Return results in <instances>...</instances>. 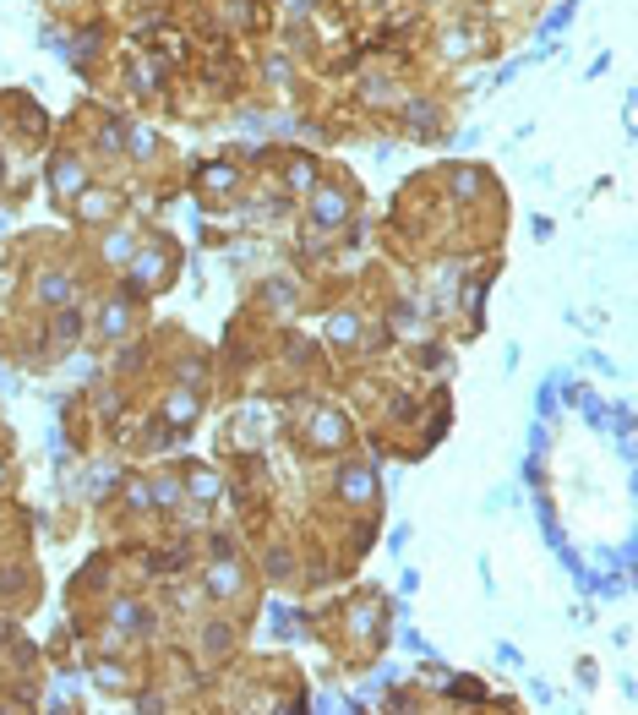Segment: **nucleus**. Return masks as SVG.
Segmentation results:
<instances>
[{"label":"nucleus","mask_w":638,"mask_h":715,"mask_svg":"<svg viewBox=\"0 0 638 715\" xmlns=\"http://www.w3.org/2000/svg\"><path fill=\"white\" fill-rule=\"evenodd\" d=\"M289 186H300V192L311 186V164H306V159H300V164H295V169H289Z\"/></svg>","instance_id":"11"},{"label":"nucleus","mask_w":638,"mask_h":715,"mask_svg":"<svg viewBox=\"0 0 638 715\" xmlns=\"http://www.w3.org/2000/svg\"><path fill=\"white\" fill-rule=\"evenodd\" d=\"M120 328H126V312H120V306H109V312H104V333H109V339H115V333H120Z\"/></svg>","instance_id":"9"},{"label":"nucleus","mask_w":638,"mask_h":715,"mask_svg":"<svg viewBox=\"0 0 638 715\" xmlns=\"http://www.w3.org/2000/svg\"><path fill=\"white\" fill-rule=\"evenodd\" d=\"M71 290H77V284H71L65 273H44V279H38V300H44V306H55V312L71 306Z\"/></svg>","instance_id":"2"},{"label":"nucleus","mask_w":638,"mask_h":715,"mask_svg":"<svg viewBox=\"0 0 638 715\" xmlns=\"http://www.w3.org/2000/svg\"><path fill=\"white\" fill-rule=\"evenodd\" d=\"M202 650H229V628H224V622H213V628L202 633Z\"/></svg>","instance_id":"8"},{"label":"nucleus","mask_w":638,"mask_h":715,"mask_svg":"<svg viewBox=\"0 0 638 715\" xmlns=\"http://www.w3.org/2000/svg\"><path fill=\"white\" fill-rule=\"evenodd\" d=\"M104 257H109V262H131V235H104Z\"/></svg>","instance_id":"5"},{"label":"nucleus","mask_w":638,"mask_h":715,"mask_svg":"<svg viewBox=\"0 0 638 715\" xmlns=\"http://www.w3.org/2000/svg\"><path fill=\"white\" fill-rule=\"evenodd\" d=\"M333 339H355V317H333Z\"/></svg>","instance_id":"12"},{"label":"nucleus","mask_w":638,"mask_h":715,"mask_svg":"<svg viewBox=\"0 0 638 715\" xmlns=\"http://www.w3.org/2000/svg\"><path fill=\"white\" fill-rule=\"evenodd\" d=\"M317 443H344V421L322 415V421H317Z\"/></svg>","instance_id":"7"},{"label":"nucleus","mask_w":638,"mask_h":715,"mask_svg":"<svg viewBox=\"0 0 638 715\" xmlns=\"http://www.w3.org/2000/svg\"><path fill=\"white\" fill-rule=\"evenodd\" d=\"M169 415H175V421H192V415H196V399H192L186 388L169 393Z\"/></svg>","instance_id":"6"},{"label":"nucleus","mask_w":638,"mask_h":715,"mask_svg":"<svg viewBox=\"0 0 638 715\" xmlns=\"http://www.w3.org/2000/svg\"><path fill=\"white\" fill-rule=\"evenodd\" d=\"M0 475H6V464H0Z\"/></svg>","instance_id":"13"},{"label":"nucleus","mask_w":638,"mask_h":715,"mask_svg":"<svg viewBox=\"0 0 638 715\" xmlns=\"http://www.w3.org/2000/svg\"><path fill=\"white\" fill-rule=\"evenodd\" d=\"M153 497H159V502H180V486H175V481H169V475H164L159 486H153Z\"/></svg>","instance_id":"10"},{"label":"nucleus","mask_w":638,"mask_h":715,"mask_svg":"<svg viewBox=\"0 0 638 715\" xmlns=\"http://www.w3.org/2000/svg\"><path fill=\"white\" fill-rule=\"evenodd\" d=\"M55 192H61V197L82 192V164H77V159H55Z\"/></svg>","instance_id":"3"},{"label":"nucleus","mask_w":638,"mask_h":715,"mask_svg":"<svg viewBox=\"0 0 638 715\" xmlns=\"http://www.w3.org/2000/svg\"><path fill=\"white\" fill-rule=\"evenodd\" d=\"M344 208H350V202L333 192V186H322V192L311 197V219H317L322 229H333V224H339V219H344Z\"/></svg>","instance_id":"1"},{"label":"nucleus","mask_w":638,"mask_h":715,"mask_svg":"<svg viewBox=\"0 0 638 715\" xmlns=\"http://www.w3.org/2000/svg\"><path fill=\"white\" fill-rule=\"evenodd\" d=\"M186 491L202 497V502H213V497H219V475H213V470H192V475H186Z\"/></svg>","instance_id":"4"}]
</instances>
